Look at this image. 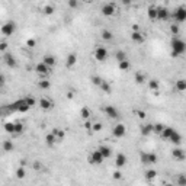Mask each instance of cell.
Instances as JSON below:
<instances>
[{
	"label": "cell",
	"mask_w": 186,
	"mask_h": 186,
	"mask_svg": "<svg viewBox=\"0 0 186 186\" xmlns=\"http://www.w3.org/2000/svg\"><path fill=\"white\" fill-rule=\"evenodd\" d=\"M186 51V44L182 39H179L178 36H173L172 39V57H179L182 54H185Z\"/></svg>",
	"instance_id": "obj_1"
},
{
	"label": "cell",
	"mask_w": 186,
	"mask_h": 186,
	"mask_svg": "<svg viewBox=\"0 0 186 186\" xmlns=\"http://www.w3.org/2000/svg\"><path fill=\"white\" fill-rule=\"evenodd\" d=\"M0 32H2V35H5V36H12L13 33L16 32V24L13 20H9L6 24H3L0 26Z\"/></svg>",
	"instance_id": "obj_2"
},
{
	"label": "cell",
	"mask_w": 186,
	"mask_h": 186,
	"mask_svg": "<svg viewBox=\"0 0 186 186\" xmlns=\"http://www.w3.org/2000/svg\"><path fill=\"white\" fill-rule=\"evenodd\" d=\"M9 109H10V111H19V112L25 113V112H28V111L31 109V106L25 102V99H22V100H17V102H15V103L10 106Z\"/></svg>",
	"instance_id": "obj_3"
},
{
	"label": "cell",
	"mask_w": 186,
	"mask_h": 186,
	"mask_svg": "<svg viewBox=\"0 0 186 186\" xmlns=\"http://www.w3.org/2000/svg\"><path fill=\"white\" fill-rule=\"evenodd\" d=\"M93 55L96 58V61H106V58H108V49L105 47H102V45H99L96 49H95V52H93Z\"/></svg>",
	"instance_id": "obj_4"
},
{
	"label": "cell",
	"mask_w": 186,
	"mask_h": 186,
	"mask_svg": "<svg viewBox=\"0 0 186 186\" xmlns=\"http://www.w3.org/2000/svg\"><path fill=\"white\" fill-rule=\"evenodd\" d=\"M102 111L106 113V116H109L111 119H118L119 118V111L115 108V106H111L108 105L105 106V108H102Z\"/></svg>",
	"instance_id": "obj_5"
},
{
	"label": "cell",
	"mask_w": 186,
	"mask_h": 186,
	"mask_svg": "<svg viewBox=\"0 0 186 186\" xmlns=\"http://www.w3.org/2000/svg\"><path fill=\"white\" fill-rule=\"evenodd\" d=\"M3 61H5V64L8 65L9 68H16L17 67L16 58H15L13 54H10V52H6V54L3 55Z\"/></svg>",
	"instance_id": "obj_6"
},
{
	"label": "cell",
	"mask_w": 186,
	"mask_h": 186,
	"mask_svg": "<svg viewBox=\"0 0 186 186\" xmlns=\"http://www.w3.org/2000/svg\"><path fill=\"white\" fill-rule=\"evenodd\" d=\"M141 163L143 164H154V163H157V156L154 153H141Z\"/></svg>",
	"instance_id": "obj_7"
},
{
	"label": "cell",
	"mask_w": 186,
	"mask_h": 186,
	"mask_svg": "<svg viewBox=\"0 0 186 186\" xmlns=\"http://www.w3.org/2000/svg\"><path fill=\"white\" fill-rule=\"evenodd\" d=\"M112 134H113V137L122 138L125 134H127V128H125V125H124V124H116V125L113 127Z\"/></svg>",
	"instance_id": "obj_8"
},
{
	"label": "cell",
	"mask_w": 186,
	"mask_h": 186,
	"mask_svg": "<svg viewBox=\"0 0 186 186\" xmlns=\"http://www.w3.org/2000/svg\"><path fill=\"white\" fill-rule=\"evenodd\" d=\"M35 71L39 74V76H48L49 71H51V67H48V65L45 64V63H38V64L35 65Z\"/></svg>",
	"instance_id": "obj_9"
},
{
	"label": "cell",
	"mask_w": 186,
	"mask_h": 186,
	"mask_svg": "<svg viewBox=\"0 0 186 186\" xmlns=\"http://www.w3.org/2000/svg\"><path fill=\"white\" fill-rule=\"evenodd\" d=\"M100 12H102L103 16H113L115 12H116V9H115V5H112V3H106V5L102 6Z\"/></svg>",
	"instance_id": "obj_10"
},
{
	"label": "cell",
	"mask_w": 186,
	"mask_h": 186,
	"mask_svg": "<svg viewBox=\"0 0 186 186\" xmlns=\"http://www.w3.org/2000/svg\"><path fill=\"white\" fill-rule=\"evenodd\" d=\"M173 16H175V20H176V22H179V24L185 22V20H186V9L183 8V6L178 8Z\"/></svg>",
	"instance_id": "obj_11"
},
{
	"label": "cell",
	"mask_w": 186,
	"mask_h": 186,
	"mask_svg": "<svg viewBox=\"0 0 186 186\" xmlns=\"http://www.w3.org/2000/svg\"><path fill=\"white\" fill-rule=\"evenodd\" d=\"M103 160H105V159H103V156H102V154L99 153V150L93 151V153L90 154V157H89V163H90V164H100Z\"/></svg>",
	"instance_id": "obj_12"
},
{
	"label": "cell",
	"mask_w": 186,
	"mask_h": 186,
	"mask_svg": "<svg viewBox=\"0 0 186 186\" xmlns=\"http://www.w3.org/2000/svg\"><path fill=\"white\" fill-rule=\"evenodd\" d=\"M127 163H128V159H127L125 154H122V153L116 154V157H115V166L116 167H124Z\"/></svg>",
	"instance_id": "obj_13"
},
{
	"label": "cell",
	"mask_w": 186,
	"mask_h": 186,
	"mask_svg": "<svg viewBox=\"0 0 186 186\" xmlns=\"http://www.w3.org/2000/svg\"><path fill=\"white\" fill-rule=\"evenodd\" d=\"M38 105L42 111H49V109H52V102L49 100L48 97H42L39 99V102H38Z\"/></svg>",
	"instance_id": "obj_14"
},
{
	"label": "cell",
	"mask_w": 186,
	"mask_h": 186,
	"mask_svg": "<svg viewBox=\"0 0 186 186\" xmlns=\"http://www.w3.org/2000/svg\"><path fill=\"white\" fill-rule=\"evenodd\" d=\"M169 16H170V13L166 8H157V19L159 20H167Z\"/></svg>",
	"instance_id": "obj_15"
},
{
	"label": "cell",
	"mask_w": 186,
	"mask_h": 186,
	"mask_svg": "<svg viewBox=\"0 0 186 186\" xmlns=\"http://www.w3.org/2000/svg\"><path fill=\"white\" fill-rule=\"evenodd\" d=\"M76 63H77V55L76 54H68L67 55V58H65V67L67 68H73L74 65H76Z\"/></svg>",
	"instance_id": "obj_16"
},
{
	"label": "cell",
	"mask_w": 186,
	"mask_h": 186,
	"mask_svg": "<svg viewBox=\"0 0 186 186\" xmlns=\"http://www.w3.org/2000/svg\"><path fill=\"white\" fill-rule=\"evenodd\" d=\"M131 39L134 41V42H137V44H143L144 42V35L140 32V31H134V32L131 33Z\"/></svg>",
	"instance_id": "obj_17"
},
{
	"label": "cell",
	"mask_w": 186,
	"mask_h": 186,
	"mask_svg": "<svg viewBox=\"0 0 186 186\" xmlns=\"http://www.w3.org/2000/svg\"><path fill=\"white\" fill-rule=\"evenodd\" d=\"M97 150H99V153L103 156V159H109V157L112 156V150H111L109 147H106V146H100Z\"/></svg>",
	"instance_id": "obj_18"
},
{
	"label": "cell",
	"mask_w": 186,
	"mask_h": 186,
	"mask_svg": "<svg viewBox=\"0 0 186 186\" xmlns=\"http://www.w3.org/2000/svg\"><path fill=\"white\" fill-rule=\"evenodd\" d=\"M172 156H173V159H176V160H185V151H183L182 148H175V150L172 151Z\"/></svg>",
	"instance_id": "obj_19"
},
{
	"label": "cell",
	"mask_w": 186,
	"mask_h": 186,
	"mask_svg": "<svg viewBox=\"0 0 186 186\" xmlns=\"http://www.w3.org/2000/svg\"><path fill=\"white\" fill-rule=\"evenodd\" d=\"M54 135H55V138H57V141H63L64 140V137H65V132L61 128H52V131H51Z\"/></svg>",
	"instance_id": "obj_20"
},
{
	"label": "cell",
	"mask_w": 186,
	"mask_h": 186,
	"mask_svg": "<svg viewBox=\"0 0 186 186\" xmlns=\"http://www.w3.org/2000/svg\"><path fill=\"white\" fill-rule=\"evenodd\" d=\"M173 131H175V128H172V127H164L163 131L160 132V135L163 137V140H169L170 135L173 134Z\"/></svg>",
	"instance_id": "obj_21"
},
{
	"label": "cell",
	"mask_w": 186,
	"mask_h": 186,
	"mask_svg": "<svg viewBox=\"0 0 186 186\" xmlns=\"http://www.w3.org/2000/svg\"><path fill=\"white\" fill-rule=\"evenodd\" d=\"M45 143H47V146H48V147H52L55 143H58V141H57L55 135H54L52 132H49V134H47V135H45Z\"/></svg>",
	"instance_id": "obj_22"
},
{
	"label": "cell",
	"mask_w": 186,
	"mask_h": 186,
	"mask_svg": "<svg viewBox=\"0 0 186 186\" xmlns=\"http://www.w3.org/2000/svg\"><path fill=\"white\" fill-rule=\"evenodd\" d=\"M151 132H153V124H146V125L141 127V135L147 137V135H150Z\"/></svg>",
	"instance_id": "obj_23"
},
{
	"label": "cell",
	"mask_w": 186,
	"mask_h": 186,
	"mask_svg": "<svg viewBox=\"0 0 186 186\" xmlns=\"http://www.w3.org/2000/svg\"><path fill=\"white\" fill-rule=\"evenodd\" d=\"M99 87L105 92L106 95H111L112 93V87H111V84H109V81H106V80H102V83L99 84Z\"/></svg>",
	"instance_id": "obj_24"
},
{
	"label": "cell",
	"mask_w": 186,
	"mask_h": 186,
	"mask_svg": "<svg viewBox=\"0 0 186 186\" xmlns=\"http://www.w3.org/2000/svg\"><path fill=\"white\" fill-rule=\"evenodd\" d=\"M169 141H172L173 144H180V141H182V135L179 134L178 131H173V134L170 135Z\"/></svg>",
	"instance_id": "obj_25"
},
{
	"label": "cell",
	"mask_w": 186,
	"mask_h": 186,
	"mask_svg": "<svg viewBox=\"0 0 186 186\" xmlns=\"http://www.w3.org/2000/svg\"><path fill=\"white\" fill-rule=\"evenodd\" d=\"M42 63H45V64L48 65V67H52V65L55 64V57L54 55H44V58H42Z\"/></svg>",
	"instance_id": "obj_26"
},
{
	"label": "cell",
	"mask_w": 186,
	"mask_h": 186,
	"mask_svg": "<svg viewBox=\"0 0 186 186\" xmlns=\"http://www.w3.org/2000/svg\"><path fill=\"white\" fill-rule=\"evenodd\" d=\"M147 15H148V19L156 20V19H157V8H156V6H150L148 10H147Z\"/></svg>",
	"instance_id": "obj_27"
},
{
	"label": "cell",
	"mask_w": 186,
	"mask_h": 186,
	"mask_svg": "<svg viewBox=\"0 0 186 186\" xmlns=\"http://www.w3.org/2000/svg\"><path fill=\"white\" fill-rule=\"evenodd\" d=\"M13 148H15V144L12 143V140H6V141L3 143V151L10 153V151H13Z\"/></svg>",
	"instance_id": "obj_28"
},
{
	"label": "cell",
	"mask_w": 186,
	"mask_h": 186,
	"mask_svg": "<svg viewBox=\"0 0 186 186\" xmlns=\"http://www.w3.org/2000/svg\"><path fill=\"white\" fill-rule=\"evenodd\" d=\"M38 87L42 90H48L49 87H51V83H49L47 79H41V80L38 81Z\"/></svg>",
	"instance_id": "obj_29"
},
{
	"label": "cell",
	"mask_w": 186,
	"mask_h": 186,
	"mask_svg": "<svg viewBox=\"0 0 186 186\" xmlns=\"http://www.w3.org/2000/svg\"><path fill=\"white\" fill-rule=\"evenodd\" d=\"M159 87H160V83H159V80L153 79V80L148 81V89H150V90H153V92H157V90H159Z\"/></svg>",
	"instance_id": "obj_30"
},
{
	"label": "cell",
	"mask_w": 186,
	"mask_h": 186,
	"mask_svg": "<svg viewBox=\"0 0 186 186\" xmlns=\"http://www.w3.org/2000/svg\"><path fill=\"white\" fill-rule=\"evenodd\" d=\"M100 35H102V39L103 41H112L113 39V33L111 32V31H108V29H103Z\"/></svg>",
	"instance_id": "obj_31"
},
{
	"label": "cell",
	"mask_w": 186,
	"mask_h": 186,
	"mask_svg": "<svg viewBox=\"0 0 186 186\" xmlns=\"http://www.w3.org/2000/svg\"><path fill=\"white\" fill-rule=\"evenodd\" d=\"M131 68V63L128 61V58L127 60H124V61H119V70L122 71H127V70H130Z\"/></svg>",
	"instance_id": "obj_32"
},
{
	"label": "cell",
	"mask_w": 186,
	"mask_h": 186,
	"mask_svg": "<svg viewBox=\"0 0 186 186\" xmlns=\"http://www.w3.org/2000/svg\"><path fill=\"white\" fill-rule=\"evenodd\" d=\"M134 79H135V83H137V84H143V83L146 81V76L143 73H140V71H137L135 76H134Z\"/></svg>",
	"instance_id": "obj_33"
},
{
	"label": "cell",
	"mask_w": 186,
	"mask_h": 186,
	"mask_svg": "<svg viewBox=\"0 0 186 186\" xmlns=\"http://www.w3.org/2000/svg\"><path fill=\"white\" fill-rule=\"evenodd\" d=\"M115 58H116V60H118V63H119V61L127 60V58H128V55H127V52H125V51H116V52H115Z\"/></svg>",
	"instance_id": "obj_34"
},
{
	"label": "cell",
	"mask_w": 186,
	"mask_h": 186,
	"mask_svg": "<svg viewBox=\"0 0 186 186\" xmlns=\"http://www.w3.org/2000/svg\"><path fill=\"white\" fill-rule=\"evenodd\" d=\"M80 116L83 118V119H89V118H90V111H89V108L83 106V108L80 109Z\"/></svg>",
	"instance_id": "obj_35"
},
{
	"label": "cell",
	"mask_w": 186,
	"mask_h": 186,
	"mask_svg": "<svg viewBox=\"0 0 186 186\" xmlns=\"http://www.w3.org/2000/svg\"><path fill=\"white\" fill-rule=\"evenodd\" d=\"M176 89H178L179 92H185L186 90V81L183 80V79H180V80L176 81Z\"/></svg>",
	"instance_id": "obj_36"
},
{
	"label": "cell",
	"mask_w": 186,
	"mask_h": 186,
	"mask_svg": "<svg viewBox=\"0 0 186 186\" xmlns=\"http://www.w3.org/2000/svg\"><path fill=\"white\" fill-rule=\"evenodd\" d=\"M5 131L9 134H15V124L13 122H6L5 124Z\"/></svg>",
	"instance_id": "obj_37"
},
{
	"label": "cell",
	"mask_w": 186,
	"mask_h": 186,
	"mask_svg": "<svg viewBox=\"0 0 186 186\" xmlns=\"http://www.w3.org/2000/svg\"><path fill=\"white\" fill-rule=\"evenodd\" d=\"M15 175H16V178H17V179H24L25 176H26V172H25V166H20V167L16 170V173H15Z\"/></svg>",
	"instance_id": "obj_38"
},
{
	"label": "cell",
	"mask_w": 186,
	"mask_h": 186,
	"mask_svg": "<svg viewBox=\"0 0 186 186\" xmlns=\"http://www.w3.org/2000/svg\"><path fill=\"white\" fill-rule=\"evenodd\" d=\"M156 176H157V172H156V170L150 169V170H147L146 172V179L147 180H153Z\"/></svg>",
	"instance_id": "obj_39"
},
{
	"label": "cell",
	"mask_w": 186,
	"mask_h": 186,
	"mask_svg": "<svg viewBox=\"0 0 186 186\" xmlns=\"http://www.w3.org/2000/svg\"><path fill=\"white\" fill-rule=\"evenodd\" d=\"M42 12H44V15H47V16H51V15L54 13V8H52L51 5H47V6H44Z\"/></svg>",
	"instance_id": "obj_40"
},
{
	"label": "cell",
	"mask_w": 186,
	"mask_h": 186,
	"mask_svg": "<svg viewBox=\"0 0 186 186\" xmlns=\"http://www.w3.org/2000/svg\"><path fill=\"white\" fill-rule=\"evenodd\" d=\"M24 130H25V127L22 122H16V124H15V134H22Z\"/></svg>",
	"instance_id": "obj_41"
},
{
	"label": "cell",
	"mask_w": 186,
	"mask_h": 186,
	"mask_svg": "<svg viewBox=\"0 0 186 186\" xmlns=\"http://www.w3.org/2000/svg\"><path fill=\"white\" fill-rule=\"evenodd\" d=\"M170 32L173 33L175 36H176V35H179V25L178 24H172V25H170Z\"/></svg>",
	"instance_id": "obj_42"
},
{
	"label": "cell",
	"mask_w": 186,
	"mask_h": 186,
	"mask_svg": "<svg viewBox=\"0 0 186 186\" xmlns=\"http://www.w3.org/2000/svg\"><path fill=\"white\" fill-rule=\"evenodd\" d=\"M103 128V125L100 124V122H95V124H92V130L95 131V132H99V131H102Z\"/></svg>",
	"instance_id": "obj_43"
},
{
	"label": "cell",
	"mask_w": 186,
	"mask_h": 186,
	"mask_svg": "<svg viewBox=\"0 0 186 186\" xmlns=\"http://www.w3.org/2000/svg\"><path fill=\"white\" fill-rule=\"evenodd\" d=\"M163 128H164V125H163V124H156V125H153V132L160 134V132L163 131Z\"/></svg>",
	"instance_id": "obj_44"
},
{
	"label": "cell",
	"mask_w": 186,
	"mask_h": 186,
	"mask_svg": "<svg viewBox=\"0 0 186 186\" xmlns=\"http://www.w3.org/2000/svg\"><path fill=\"white\" fill-rule=\"evenodd\" d=\"M25 102H26L28 105L31 106V108H32V106H35V105H36V100H35V97H31V96L25 97Z\"/></svg>",
	"instance_id": "obj_45"
},
{
	"label": "cell",
	"mask_w": 186,
	"mask_h": 186,
	"mask_svg": "<svg viewBox=\"0 0 186 186\" xmlns=\"http://www.w3.org/2000/svg\"><path fill=\"white\" fill-rule=\"evenodd\" d=\"M90 80H92V83H93L95 86H99V84L102 83V79H100L99 76H92V79H90Z\"/></svg>",
	"instance_id": "obj_46"
},
{
	"label": "cell",
	"mask_w": 186,
	"mask_h": 186,
	"mask_svg": "<svg viewBox=\"0 0 186 186\" xmlns=\"http://www.w3.org/2000/svg\"><path fill=\"white\" fill-rule=\"evenodd\" d=\"M68 8L70 9H76L77 6H79V0H68Z\"/></svg>",
	"instance_id": "obj_47"
},
{
	"label": "cell",
	"mask_w": 186,
	"mask_h": 186,
	"mask_svg": "<svg viewBox=\"0 0 186 186\" xmlns=\"http://www.w3.org/2000/svg\"><path fill=\"white\" fill-rule=\"evenodd\" d=\"M178 183H179V186H185V185H186V178H185V175H180V176H179Z\"/></svg>",
	"instance_id": "obj_48"
},
{
	"label": "cell",
	"mask_w": 186,
	"mask_h": 186,
	"mask_svg": "<svg viewBox=\"0 0 186 186\" xmlns=\"http://www.w3.org/2000/svg\"><path fill=\"white\" fill-rule=\"evenodd\" d=\"M112 178L115 179V180H119V179L122 178V173L119 172V170H115V172H113V175H112Z\"/></svg>",
	"instance_id": "obj_49"
},
{
	"label": "cell",
	"mask_w": 186,
	"mask_h": 186,
	"mask_svg": "<svg viewBox=\"0 0 186 186\" xmlns=\"http://www.w3.org/2000/svg\"><path fill=\"white\" fill-rule=\"evenodd\" d=\"M5 84H6V77L3 73H0V87H3Z\"/></svg>",
	"instance_id": "obj_50"
},
{
	"label": "cell",
	"mask_w": 186,
	"mask_h": 186,
	"mask_svg": "<svg viewBox=\"0 0 186 186\" xmlns=\"http://www.w3.org/2000/svg\"><path fill=\"white\" fill-rule=\"evenodd\" d=\"M32 169H33V170H41V169H42V164H41L39 162H33Z\"/></svg>",
	"instance_id": "obj_51"
},
{
	"label": "cell",
	"mask_w": 186,
	"mask_h": 186,
	"mask_svg": "<svg viewBox=\"0 0 186 186\" xmlns=\"http://www.w3.org/2000/svg\"><path fill=\"white\" fill-rule=\"evenodd\" d=\"M35 44H36V41H35V39H28V41H26V45H28L29 48L35 47Z\"/></svg>",
	"instance_id": "obj_52"
},
{
	"label": "cell",
	"mask_w": 186,
	"mask_h": 186,
	"mask_svg": "<svg viewBox=\"0 0 186 186\" xmlns=\"http://www.w3.org/2000/svg\"><path fill=\"white\" fill-rule=\"evenodd\" d=\"M8 49V42H0V51H6Z\"/></svg>",
	"instance_id": "obj_53"
},
{
	"label": "cell",
	"mask_w": 186,
	"mask_h": 186,
	"mask_svg": "<svg viewBox=\"0 0 186 186\" xmlns=\"http://www.w3.org/2000/svg\"><path fill=\"white\" fill-rule=\"evenodd\" d=\"M137 115H138V118H141V119L146 118V112L144 111H137Z\"/></svg>",
	"instance_id": "obj_54"
},
{
	"label": "cell",
	"mask_w": 186,
	"mask_h": 186,
	"mask_svg": "<svg viewBox=\"0 0 186 186\" xmlns=\"http://www.w3.org/2000/svg\"><path fill=\"white\" fill-rule=\"evenodd\" d=\"M65 97H67L68 100H71V99L74 97V93H73V92H70V90H68V92H67V95H65Z\"/></svg>",
	"instance_id": "obj_55"
},
{
	"label": "cell",
	"mask_w": 186,
	"mask_h": 186,
	"mask_svg": "<svg viewBox=\"0 0 186 186\" xmlns=\"http://www.w3.org/2000/svg\"><path fill=\"white\" fill-rule=\"evenodd\" d=\"M132 31H140V26L138 25H132Z\"/></svg>",
	"instance_id": "obj_56"
},
{
	"label": "cell",
	"mask_w": 186,
	"mask_h": 186,
	"mask_svg": "<svg viewBox=\"0 0 186 186\" xmlns=\"http://www.w3.org/2000/svg\"><path fill=\"white\" fill-rule=\"evenodd\" d=\"M122 3H124V5H130L131 0H122Z\"/></svg>",
	"instance_id": "obj_57"
},
{
	"label": "cell",
	"mask_w": 186,
	"mask_h": 186,
	"mask_svg": "<svg viewBox=\"0 0 186 186\" xmlns=\"http://www.w3.org/2000/svg\"><path fill=\"white\" fill-rule=\"evenodd\" d=\"M81 2H83V3H90L92 0H81Z\"/></svg>",
	"instance_id": "obj_58"
},
{
	"label": "cell",
	"mask_w": 186,
	"mask_h": 186,
	"mask_svg": "<svg viewBox=\"0 0 186 186\" xmlns=\"http://www.w3.org/2000/svg\"><path fill=\"white\" fill-rule=\"evenodd\" d=\"M131 2H134V0H131Z\"/></svg>",
	"instance_id": "obj_59"
},
{
	"label": "cell",
	"mask_w": 186,
	"mask_h": 186,
	"mask_svg": "<svg viewBox=\"0 0 186 186\" xmlns=\"http://www.w3.org/2000/svg\"><path fill=\"white\" fill-rule=\"evenodd\" d=\"M166 2H169V0H166Z\"/></svg>",
	"instance_id": "obj_60"
}]
</instances>
